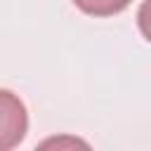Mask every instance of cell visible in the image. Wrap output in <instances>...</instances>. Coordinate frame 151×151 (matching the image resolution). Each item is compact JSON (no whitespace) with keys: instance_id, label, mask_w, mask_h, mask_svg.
Returning a JSON list of instances; mask_svg holds the SVG:
<instances>
[{"instance_id":"cell-3","label":"cell","mask_w":151,"mask_h":151,"mask_svg":"<svg viewBox=\"0 0 151 151\" xmlns=\"http://www.w3.org/2000/svg\"><path fill=\"white\" fill-rule=\"evenodd\" d=\"M137 26L142 31V35L151 42V0H144L137 9Z\"/></svg>"},{"instance_id":"cell-1","label":"cell","mask_w":151,"mask_h":151,"mask_svg":"<svg viewBox=\"0 0 151 151\" xmlns=\"http://www.w3.org/2000/svg\"><path fill=\"white\" fill-rule=\"evenodd\" d=\"M28 132L26 104L12 90L0 87V151H9L24 142Z\"/></svg>"},{"instance_id":"cell-2","label":"cell","mask_w":151,"mask_h":151,"mask_svg":"<svg viewBox=\"0 0 151 151\" xmlns=\"http://www.w3.org/2000/svg\"><path fill=\"white\" fill-rule=\"evenodd\" d=\"M132 0H73V5L90 17H113L120 14Z\"/></svg>"}]
</instances>
